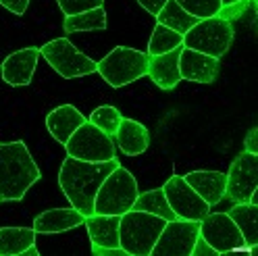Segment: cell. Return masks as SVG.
<instances>
[{"label":"cell","instance_id":"836d02e7","mask_svg":"<svg viewBox=\"0 0 258 256\" xmlns=\"http://www.w3.org/2000/svg\"><path fill=\"white\" fill-rule=\"evenodd\" d=\"M94 256H129L123 248H100V246H92Z\"/></svg>","mask_w":258,"mask_h":256},{"label":"cell","instance_id":"d4e9b609","mask_svg":"<svg viewBox=\"0 0 258 256\" xmlns=\"http://www.w3.org/2000/svg\"><path fill=\"white\" fill-rule=\"evenodd\" d=\"M134 209L136 211H144V213H150V215H156V217L165 219V221L177 219V215L173 213V209L167 202V196H165L163 187L148 189V191H142V194H138V198L134 202Z\"/></svg>","mask_w":258,"mask_h":256},{"label":"cell","instance_id":"30bf717a","mask_svg":"<svg viewBox=\"0 0 258 256\" xmlns=\"http://www.w3.org/2000/svg\"><path fill=\"white\" fill-rule=\"evenodd\" d=\"M200 237L208 246H213L219 254L233 250H248L244 237L233 219L227 213H208L200 221Z\"/></svg>","mask_w":258,"mask_h":256},{"label":"cell","instance_id":"52a82bcc","mask_svg":"<svg viewBox=\"0 0 258 256\" xmlns=\"http://www.w3.org/2000/svg\"><path fill=\"white\" fill-rule=\"evenodd\" d=\"M40 54L62 79H75L96 73V60L86 56L82 50H77L67 38H56L46 42L40 48Z\"/></svg>","mask_w":258,"mask_h":256},{"label":"cell","instance_id":"9a60e30c","mask_svg":"<svg viewBox=\"0 0 258 256\" xmlns=\"http://www.w3.org/2000/svg\"><path fill=\"white\" fill-rule=\"evenodd\" d=\"M181 50H183V46L175 48L171 52L148 58V77L160 90H175V86L181 82V73H179Z\"/></svg>","mask_w":258,"mask_h":256},{"label":"cell","instance_id":"484cf974","mask_svg":"<svg viewBox=\"0 0 258 256\" xmlns=\"http://www.w3.org/2000/svg\"><path fill=\"white\" fill-rule=\"evenodd\" d=\"M179 46H183V36L181 34H177V31L156 23L152 36H150V42H148L146 54L148 56H158V54L171 52V50H175V48H179Z\"/></svg>","mask_w":258,"mask_h":256},{"label":"cell","instance_id":"5b68a950","mask_svg":"<svg viewBox=\"0 0 258 256\" xmlns=\"http://www.w3.org/2000/svg\"><path fill=\"white\" fill-rule=\"evenodd\" d=\"M140 194L138 181L125 167H117L98 187L94 198V213L98 215H123L134 209V202Z\"/></svg>","mask_w":258,"mask_h":256},{"label":"cell","instance_id":"8d00e7d4","mask_svg":"<svg viewBox=\"0 0 258 256\" xmlns=\"http://www.w3.org/2000/svg\"><path fill=\"white\" fill-rule=\"evenodd\" d=\"M250 3H256V0H250Z\"/></svg>","mask_w":258,"mask_h":256},{"label":"cell","instance_id":"ba28073f","mask_svg":"<svg viewBox=\"0 0 258 256\" xmlns=\"http://www.w3.org/2000/svg\"><path fill=\"white\" fill-rule=\"evenodd\" d=\"M67 156L79 158V161L88 163H104L112 161L115 156V140L96 125L86 121L82 127H77L75 134L64 144Z\"/></svg>","mask_w":258,"mask_h":256},{"label":"cell","instance_id":"ffe728a7","mask_svg":"<svg viewBox=\"0 0 258 256\" xmlns=\"http://www.w3.org/2000/svg\"><path fill=\"white\" fill-rule=\"evenodd\" d=\"M112 140L117 142V146L125 156H140L150 146V134L146 127L136 119H125V117L121 119L119 130Z\"/></svg>","mask_w":258,"mask_h":256},{"label":"cell","instance_id":"4dcf8cb0","mask_svg":"<svg viewBox=\"0 0 258 256\" xmlns=\"http://www.w3.org/2000/svg\"><path fill=\"white\" fill-rule=\"evenodd\" d=\"M191 256H219V252L213 246H208L204 239L198 235L196 244H194V250H191Z\"/></svg>","mask_w":258,"mask_h":256},{"label":"cell","instance_id":"7c38bea8","mask_svg":"<svg viewBox=\"0 0 258 256\" xmlns=\"http://www.w3.org/2000/svg\"><path fill=\"white\" fill-rule=\"evenodd\" d=\"M256 187H258V154L244 150L239 156H235V161L229 167L225 196L233 204L248 202Z\"/></svg>","mask_w":258,"mask_h":256},{"label":"cell","instance_id":"1f68e13d","mask_svg":"<svg viewBox=\"0 0 258 256\" xmlns=\"http://www.w3.org/2000/svg\"><path fill=\"white\" fill-rule=\"evenodd\" d=\"M244 150L252 152V154H258V127H252V130L248 132V136L244 140Z\"/></svg>","mask_w":258,"mask_h":256},{"label":"cell","instance_id":"7402d4cb","mask_svg":"<svg viewBox=\"0 0 258 256\" xmlns=\"http://www.w3.org/2000/svg\"><path fill=\"white\" fill-rule=\"evenodd\" d=\"M34 227H0V256H23L36 244Z\"/></svg>","mask_w":258,"mask_h":256},{"label":"cell","instance_id":"277c9868","mask_svg":"<svg viewBox=\"0 0 258 256\" xmlns=\"http://www.w3.org/2000/svg\"><path fill=\"white\" fill-rule=\"evenodd\" d=\"M148 54L127 46H115L112 50L96 62V71L110 88H123L148 75Z\"/></svg>","mask_w":258,"mask_h":256},{"label":"cell","instance_id":"d6986e66","mask_svg":"<svg viewBox=\"0 0 258 256\" xmlns=\"http://www.w3.org/2000/svg\"><path fill=\"white\" fill-rule=\"evenodd\" d=\"M86 223V217L77 209H50L34 219L36 233H62Z\"/></svg>","mask_w":258,"mask_h":256},{"label":"cell","instance_id":"8fae6325","mask_svg":"<svg viewBox=\"0 0 258 256\" xmlns=\"http://www.w3.org/2000/svg\"><path fill=\"white\" fill-rule=\"evenodd\" d=\"M163 191L167 196V202L177 215V219H189V221H202L211 213V204L204 202L196 191L189 187V183L181 175L173 177L163 185Z\"/></svg>","mask_w":258,"mask_h":256},{"label":"cell","instance_id":"d590c367","mask_svg":"<svg viewBox=\"0 0 258 256\" xmlns=\"http://www.w3.org/2000/svg\"><path fill=\"white\" fill-rule=\"evenodd\" d=\"M23 256H40V250H38L36 244H34V246H29V248L23 252Z\"/></svg>","mask_w":258,"mask_h":256},{"label":"cell","instance_id":"44dd1931","mask_svg":"<svg viewBox=\"0 0 258 256\" xmlns=\"http://www.w3.org/2000/svg\"><path fill=\"white\" fill-rule=\"evenodd\" d=\"M237 229L241 231L246 248L252 252V248L258 246V204L252 202H237L233 204V209L227 213Z\"/></svg>","mask_w":258,"mask_h":256},{"label":"cell","instance_id":"9c48e42d","mask_svg":"<svg viewBox=\"0 0 258 256\" xmlns=\"http://www.w3.org/2000/svg\"><path fill=\"white\" fill-rule=\"evenodd\" d=\"M198 235H200V221H189V219L167 221L150 256H191Z\"/></svg>","mask_w":258,"mask_h":256},{"label":"cell","instance_id":"8992f818","mask_svg":"<svg viewBox=\"0 0 258 256\" xmlns=\"http://www.w3.org/2000/svg\"><path fill=\"white\" fill-rule=\"evenodd\" d=\"M233 42V25L227 17L215 15V17L200 19L189 31L183 34V48L204 52L213 58H223Z\"/></svg>","mask_w":258,"mask_h":256},{"label":"cell","instance_id":"ac0fdd59","mask_svg":"<svg viewBox=\"0 0 258 256\" xmlns=\"http://www.w3.org/2000/svg\"><path fill=\"white\" fill-rule=\"evenodd\" d=\"M119 215H98L94 213L86 217V229L92 239V246H100V248H121L119 242Z\"/></svg>","mask_w":258,"mask_h":256},{"label":"cell","instance_id":"603a6c76","mask_svg":"<svg viewBox=\"0 0 258 256\" xmlns=\"http://www.w3.org/2000/svg\"><path fill=\"white\" fill-rule=\"evenodd\" d=\"M106 25H108V19H106L104 7L69 15V17H64V23H62L67 34H75V31H102L106 29Z\"/></svg>","mask_w":258,"mask_h":256},{"label":"cell","instance_id":"4fadbf2b","mask_svg":"<svg viewBox=\"0 0 258 256\" xmlns=\"http://www.w3.org/2000/svg\"><path fill=\"white\" fill-rule=\"evenodd\" d=\"M40 48L38 46H29V48H21V50L9 54L3 60V79L13 86V88H21V86H29L31 79H34L38 60H40Z\"/></svg>","mask_w":258,"mask_h":256},{"label":"cell","instance_id":"f1b7e54d","mask_svg":"<svg viewBox=\"0 0 258 256\" xmlns=\"http://www.w3.org/2000/svg\"><path fill=\"white\" fill-rule=\"evenodd\" d=\"M56 3H58V9L62 11L64 17H69V15L98 9L104 5V0H56Z\"/></svg>","mask_w":258,"mask_h":256},{"label":"cell","instance_id":"2e32d148","mask_svg":"<svg viewBox=\"0 0 258 256\" xmlns=\"http://www.w3.org/2000/svg\"><path fill=\"white\" fill-rule=\"evenodd\" d=\"M183 179L196 194L208 202L211 206L219 204L225 198V187H227V173L221 171H191L183 175Z\"/></svg>","mask_w":258,"mask_h":256},{"label":"cell","instance_id":"d6a6232c","mask_svg":"<svg viewBox=\"0 0 258 256\" xmlns=\"http://www.w3.org/2000/svg\"><path fill=\"white\" fill-rule=\"evenodd\" d=\"M138 3L142 5L144 11H148L150 15H154V17H156V15L160 13V9L167 5V0H138Z\"/></svg>","mask_w":258,"mask_h":256},{"label":"cell","instance_id":"4316f807","mask_svg":"<svg viewBox=\"0 0 258 256\" xmlns=\"http://www.w3.org/2000/svg\"><path fill=\"white\" fill-rule=\"evenodd\" d=\"M121 119H123L121 110H119L117 106H110V104H104V106L94 108L92 115L88 117V121H90L92 125H96L98 130H102V132L108 134L110 138H115Z\"/></svg>","mask_w":258,"mask_h":256},{"label":"cell","instance_id":"cb8c5ba5","mask_svg":"<svg viewBox=\"0 0 258 256\" xmlns=\"http://www.w3.org/2000/svg\"><path fill=\"white\" fill-rule=\"evenodd\" d=\"M198 21L200 19H196L194 15L183 11L179 5L175 3V0H167V5L160 9V13L156 15V23L165 25V27L177 31V34H181V36L185 34V31H189Z\"/></svg>","mask_w":258,"mask_h":256},{"label":"cell","instance_id":"e575fe53","mask_svg":"<svg viewBox=\"0 0 258 256\" xmlns=\"http://www.w3.org/2000/svg\"><path fill=\"white\" fill-rule=\"evenodd\" d=\"M223 3V9H227V7H235V5H244L246 0H221Z\"/></svg>","mask_w":258,"mask_h":256},{"label":"cell","instance_id":"3957f363","mask_svg":"<svg viewBox=\"0 0 258 256\" xmlns=\"http://www.w3.org/2000/svg\"><path fill=\"white\" fill-rule=\"evenodd\" d=\"M165 223V219L136 209L123 213L119 223L121 248L129 256H150Z\"/></svg>","mask_w":258,"mask_h":256},{"label":"cell","instance_id":"e0dca14e","mask_svg":"<svg viewBox=\"0 0 258 256\" xmlns=\"http://www.w3.org/2000/svg\"><path fill=\"white\" fill-rule=\"evenodd\" d=\"M86 121L88 119L84 117V113H79L73 104H62L46 115V130L50 132V136L58 144L64 146L67 140L75 134L77 127H82Z\"/></svg>","mask_w":258,"mask_h":256},{"label":"cell","instance_id":"f546056e","mask_svg":"<svg viewBox=\"0 0 258 256\" xmlns=\"http://www.w3.org/2000/svg\"><path fill=\"white\" fill-rule=\"evenodd\" d=\"M0 5L15 15H25V11L29 7V0H0Z\"/></svg>","mask_w":258,"mask_h":256},{"label":"cell","instance_id":"5bb4252c","mask_svg":"<svg viewBox=\"0 0 258 256\" xmlns=\"http://www.w3.org/2000/svg\"><path fill=\"white\" fill-rule=\"evenodd\" d=\"M179 73L181 79H187V82L213 84L219 75V58L191 50V48H183L179 54Z\"/></svg>","mask_w":258,"mask_h":256},{"label":"cell","instance_id":"7a4b0ae2","mask_svg":"<svg viewBox=\"0 0 258 256\" xmlns=\"http://www.w3.org/2000/svg\"><path fill=\"white\" fill-rule=\"evenodd\" d=\"M40 177L42 171L25 142H0V202L23 200Z\"/></svg>","mask_w":258,"mask_h":256},{"label":"cell","instance_id":"6da1fadb","mask_svg":"<svg viewBox=\"0 0 258 256\" xmlns=\"http://www.w3.org/2000/svg\"><path fill=\"white\" fill-rule=\"evenodd\" d=\"M119 165L121 163L117 158L104 163H88L67 156L58 171V185L73 209H77L84 217H90L94 215V198L98 194V187Z\"/></svg>","mask_w":258,"mask_h":256},{"label":"cell","instance_id":"83f0119b","mask_svg":"<svg viewBox=\"0 0 258 256\" xmlns=\"http://www.w3.org/2000/svg\"><path fill=\"white\" fill-rule=\"evenodd\" d=\"M175 3L189 15H194L196 19H208L223 13L221 0H175Z\"/></svg>","mask_w":258,"mask_h":256}]
</instances>
